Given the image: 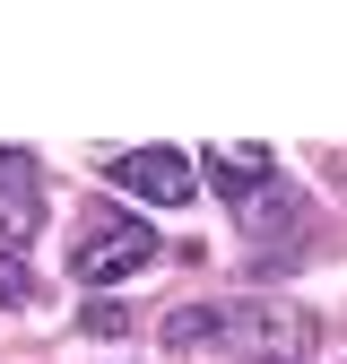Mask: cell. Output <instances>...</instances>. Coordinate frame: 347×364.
<instances>
[{"label":"cell","instance_id":"obj_1","mask_svg":"<svg viewBox=\"0 0 347 364\" xmlns=\"http://www.w3.org/2000/svg\"><path fill=\"white\" fill-rule=\"evenodd\" d=\"M165 347H235L243 364H295L313 347V312L295 304H208V312H174L165 321Z\"/></svg>","mask_w":347,"mask_h":364},{"label":"cell","instance_id":"obj_5","mask_svg":"<svg viewBox=\"0 0 347 364\" xmlns=\"http://www.w3.org/2000/svg\"><path fill=\"white\" fill-rule=\"evenodd\" d=\"M200 182H208L226 208H243V200H260V191L278 182V165H269V148H208V156H200Z\"/></svg>","mask_w":347,"mask_h":364},{"label":"cell","instance_id":"obj_3","mask_svg":"<svg viewBox=\"0 0 347 364\" xmlns=\"http://www.w3.org/2000/svg\"><path fill=\"white\" fill-rule=\"evenodd\" d=\"M113 182H122L130 200L191 208V191H200V165H191L183 148H130V156H113Z\"/></svg>","mask_w":347,"mask_h":364},{"label":"cell","instance_id":"obj_2","mask_svg":"<svg viewBox=\"0 0 347 364\" xmlns=\"http://www.w3.org/2000/svg\"><path fill=\"white\" fill-rule=\"evenodd\" d=\"M148 260H156V225H139L130 208H96L87 235H78V252H70L78 287H122V278H139Z\"/></svg>","mask_w":347,"mask_h":364},{"label":"cell","instance_id":"obj_6","mask_svg":"<svg viewBox=\"0 0 347 364\" xmlns=\"http://www.w3.org/2000/svg\"><path fill=\"white\" fill-rule=\"evenodd\" d=\"M18 304H35V269L0 243V312H18Z\"/></svg>","mask_w":347,"mask_h":364},{"label":"cell","instance_id":"obj_4","mask_svg":"<svg viewBox=\"0 0 347 364\" xmlns=\"http://www.w3.org/2000/svg\"><path fill=\"white\" fill-rule=\"evenodd\" d=\"M43 225V165L26 148H0V243H26Z\"/></svg>","mask_w":347,"mask_h":364}]
</instances>
